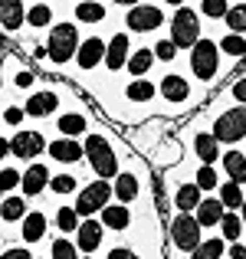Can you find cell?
<instances>
[{
    "mask_svg": "<svg viewBox=\"0 0 246 259\" xmlns=\"http://www.w3.org/2000/svg\"><path fill=\"white\" fill-rule=\"evenodd\" d=\"M164 4H171V7H181V4H184V0H164Z\"/></svg>",
    "mask_w": 246,
    "mask_h": 259,
    "instance_id": "52",
    "label": "cell"
},
{
    "mask_svg": "<svg viewBox=\"0 0 246 259\" xmlns=\"http://www.w3.org/2000/svg\"><path fill=\"white\" fill-rule=\"evenodd\" d=\"M125 26L135 33H154L158 26H164V10L151 4H135V7H128Z\"/></svg>",
    "mask_w": 246,
    "mask_h": 259,
    "instance_id": "8",
    "label": "cell"
},
{
    "mask_svg": "<svg viewBox=\"0 0 246 259\" xmlns=\"http://www.w3.org/2000/svg\"><path fill=\"white\" fill-rule=\"evenodd\" d=\"M223 23L230 26V33H236V36H243L246 33V4H236L227 10V17H223Z\"/></svg>",
    "mask_w": 246,
    "mask_h": 259,
    "instance_id": "34",
    "label": "cell"
},
{
    "mask_svg": "<svg viewBox=\"0 0 246 259\" xmlns=\"http://www.w3.org/2000/svg\"><path fill=\"white\" fill-rule=\"evenodd\" d=\"M76 20L79 23H102L105 20V7L99 0H82V4H76Z\"/></svg>",
    "mask_w": 246,
    "mask_h": 259,
    "instance_id": "32",
    "label": "cell"
},
{
    "mask_svg": "<svg viewBox=\"0 0 246 259\" xmlns=\"http://www.w3.org/2000/svg\"><path fill=\"white\" fill-rule=\"evenodd\" d=\"M223 213H227V210H223V203L217 200V197H203L194 210V220L200 223V230H203V227H217Z\"/></svg>",
    "mask_w": 246,
    "mask_h": 259,
    "instance_id": "18",
    "label": "cell"
},
{
    "mask_svg": "<svg viewBox=\"0 0 246 259\" xmlns=\"http://www.w3.org/2000/svg\"><path fill=\"white\" fill-rule=\"evenodd\" d=\"M46 151H50V158L59 161V164H76V161H82V145H79L76 138L46 141Z\"/></svg>",
    "mask_w": 246,
    "mask_h": 259,
    "instance_id": "16",
    "label": "cell"
},
{
    "mask_svg": "<svg viewBox=\"0 0 246 259\" xmlns=\"http://www.w3.org/2000/svg\"><path fill=\"white\" fill-rule=\"evenodd\" d=\"M210 135H214L220 145H236V141H243L246 138V105H233L223 115H217Z\"/></svg>",
    "mask_w": 246,
    "mask_h": 259,
    "instance_id": "5",
    "label": "cell"
},
{
    "mask_svg": "<svg viewBox=\"0 0 246 259\" xmlns=\"http://www.w3.org/2000/svg\"><path fill=\"white\" fill-rule=\"evenodd\" d=\"M203 240V230L200 223L194 220V213H177L174 220H171V243H174L177 253H194L197 246H200Z\"/></svg>",
    "mask_w": 246,
    "mask_h": 259,
    "instance_id": "6",
    "label": "cell"
},
{
    "mask_svg": "<svg viewBox=\"0 0 246 259\" xmlns=\"http://www.w3.org/2000/svg\"><path fill=\"white\" fill-rule=\"evenodd\" d=\"M23 217H26V203H23V197L7 194L4 200H0V220H4V223H20Z\"/></svg>",
    "mask_w": 246,
    "mask_h": 259,
    "instance_id": "26",
    "label": "cell"
},
{
    "mask_svg": "<svg viewBox=\"0 0 246 259\" xmlns=\"http://www.w3.org/2000/svg\"><path fill=\"white\" fill-rule=\"evenodd\" d=\"M194 184H197L200 190H214V187H220V174L214 171V164H203L200 171L194 174Z\"/></svg>",
    "mask_w": 246,
    "mask_h": 259,
    "instance_id": "37",
    "label": "cell"
},
{
    "mask_svg": "<svg viewBox=\"0 0 246 259\" xmlns=\"http://www.w3.org/2000/svg\"><path fill=\"white\" fill-rule=\"evenodd\" d=\"M17 187H20V171L17 167H4L0 171V194H10Z\"/></svg>",
    "mask_w": 246,
    "mask_h": 259,
    "instance_id": "42",
    "label": "cell"
},
{
    "mask_svg": "<svg viewBox=\"0 0 246 259\" xmlns=\"http://www.w3.org/2000/svg\"><path fill=\"white\" fill-rule=\"evenodd\" d=\"M220 161H223V171H227L230 181L246 184V154L243 151H227V154H220Z\"/></svg>",
    "mask_w": 246,
    "mask_h": 259,
    "instance_id": "24",
    "label": "cell"
},
{
    "mask_svg": "<svg viewBox=\"0 0 246 259\" xmlns=\"http://www.w3.org/2000/svg\"><path fill=\"white\" fill-rule=\"evenodd\" d=\"M26 20V10H23V0H0V26L4 30H20Z\"/></svg>",
    "mask_w": 246,
    "mask_h": 259,
    "instance_id": "19",
    "label": "cell"
},
{
    "mask_svg": "<svg viewBox=\"0 0 246 259\" xmlns=\"http://www.w3.org/2000/svg\"><path fill=\"white\" fill-rule=\"evenodd\" d=\"M43 151H46V138L39 132H17L10 138V154L20 158V161H26V164H33Z\"/></svg>",
    "mask_w": 246,
    "mask_h": 259,
    "instance_id": "9",
    "label": "cell"
},
{
    "mask_svg": "<svg viewBox=\"0 0 246 259\" xmlns=\"http://www.w3.org/2000/svg\"><path fill=\"white\" fill-rule=\"evenodd\" d=\"M154 92H158V89L148 82V79H132V82L125 85L128 102H135V105H148V102L154 99Z\"/></svg>",
    "mask_w": 246,
    "mask_h": 259,
    "instance_id": "28",
    "label": "cell"
},
{
    "mask_svg": "<svg viewBox=\"0 0 246 259\" xmlns=\"http://www.w3.org/2000/svg\"><path fill=\"white\" fill-rule=\"evenodd\" d=\"M36 4H43V0H36Z\"/></svg>",
    "mask_w": 246,
    "mask_h": 259,
    "instance_id": "53",
    "label": "cell"
},
{
    "mask_svg": "<svg viewBox=\"0 0 246 259\" xmlns=\"http://www.w3.org/2000/svg\"><path fill=\"white\" fill-rule=\"evenodd\" d=\"M56 108H59V95L53 92V89H43V92H33L30 99H26L23 112L30 115V118H46V115H53Z\"/></svg>",
    "mask_w": 246,
    "mask_h": 259,
    "instance_id": "15",
    "label": "cell"
},
{
    "mask_svg": "<svg viewBox=\"0 0 246 259\" xmlns=\"http://www.w3.org/2000/svg\"><path fill=\"white\" fill-rule=\"evenodd\" d=\"M105 259H141V256L135 253V249H128V246H112Z\"/></svg>",
    "mask_w": 246,
    "mask_h": 259,
    "instance_id": "44",
    "label": "cell"
},
{
    "mask_svg": "<svg viewBox=\"0 0 246 259\" xmlns=\"http://www.w3.org/2000/svg\"><path fill=\"white\" fill-rule=\"evenodd\" d=\"M125 66H128V72H132V79H145L148 69L154 66V50H145V46H141V50H135L132 56H128Z\"/></svg>",
    "mask_w": 246,
    "mask_h": 259,
    "instance_id": "25",
    "label": "cell"
},
{
    "mask_svg": "<svg viewBox=\"0 0 246 259\" xmlns=\"http://www.w3.org/2000/svg\"><path fill=\"white\" fill-rule=\"evenodd\" d=\"M194 154L203 161V164H214V161H220V141H217L210 132H197L194 135Z\"/></svg>",
    "mask_w": 246,
    "mask_h": 259,
    "instance_id": "20",
    "label": "cell"
},
{
    "mask_svg": "<svg viewBox=\"0 0 246 259\" xmlns=\"http://www.w3.org/2000/svg\"><path fill=\"white\" fill-rule=\"evenodd\" d=\"M99 223H102L105 230L121 233V230L132 227V210H128L125 203H105V207L99 210Z\"/></svg>",
    "mask_w": 246,
    "mask_h": 259,
    "instance_id": "14",
    "label": "cell"
},
{
    "mask_svg": "<svg viewBox=\"0 0 246 259\" xmlns=\"http://www.w3.org/2000/svg\"><path fill=\"white\" fill-rule=\"evenodd\" d=\"M102 59H105V39L89 36V39H82V43H79V50H76V63H79V69H82V72L95 69Z\"/></svg>",
    "mask_w": 246,
    "mask_h": 259,
    "instance_id": "13",
    "label": "cell"
},
{
    "mask_svg": "<svg viewBox=\"0 0 246 259\" xmlns=\"http://www.w3.org/2000/svg\"><path fill=\"white\" fill-rule=\"evenodd\" d=\"M76 177L72 174H56V177H50V190L53 194H72V190H76Z\"/></svg>",
    "mask_w": 246,
    "mask_h": 259,
    "instance_id": "39",
    "label": "cell"
},
{
    "mask_svg": "<svg viewBox=\"0 0 246 259\" xmlns=\"http://www.w3.org/2000/svg\"><path fill=\"white\" fill-rule=\"evenodd\" d=\"M128 56H132V43H128V33H115L112 39L105 43V69L108 72H118V69H125V63H128Z\"/></svg>",
    "mask_w": 246,
    "mask_h": 259,
    "instance_id": "10",
    "label": "cell"
},
{
    "mask_svg": "<svg viewBox=\"0 0 246 259\" xmlns=\"http://www.w3.org/2000/svg\"><path fill=\"white\" fill-rule=\"evenodd\" d=\"M227 253V243L220 236H210V240H200V246L190 253V259H223Z\"/></svg>",
    "mask_w": 246,
    "mask_h": 259,
    "instance_id": "31",
    "label": "cell"
},
{
    "mask_svg": "<svg viewBox=\"0 0 246 259\" xmlns=\"http://www.w3.org/2000/svg\"><path fill=\"white\" fill-rule=\"evenodd\" d=\"M56 128H59V135L63 138H79L82 132H86V115H79V112H66V115H59V121H56Z\"/></svg>",
    "mask_w": 246,
    "mask_h": 259,
    "instance_id": "27",
    "label": "cell"
},
{
    "mask_svg": "<svg viewBox=\"0 0 246 259\" xmlns=\"http://www.w3.org/2000/svg\"><path fill=\"white\" fill-rule=\"evenodd\" d=\"M217 200L223 203V210H240L243 207V184H233V181H227V184H220V197Z\"/></svg>",
    "mask_w": 246,
    "mask_h": 259,
    "instance_id": "30",
    "label": "cell"
},
{
    "mask_svg": "<svg viewBox=\"0 0 246 259\" xmlns=\"http://www.w3.org/2000/svg\"><path fill=\"white\" fill-rule=\"evenodd\" d=\"M56 230L59 233H76L79 230V213L72 207H59L56 210Z\"/></svg>",
    "mask_w": 246,
    "mask_h": 259,
    "instance_id": "36",
    "label": "cell"
},
{
    "mask_svg": "<svg viewBox=\"0 0 246 259\" xmlns=\"http://www.w3.org/2000/svg\"><path fill=\"white\" fill-rule=\"evenodd\" d=\"M112 194L118 197V203H132L135 197L141 194V187H138V177L135 174H115V184H112Z\"/></svg>",
    "mask_w": 246,
    "mask_h": 259,
    "instance_id": "23",
    "label": "cell"
},
{
    "mask_svg": "<svg viewBox=\"0 0 246 259\" xmlns=\"http://www.w3.org/2000/svg\"><path fill=\"white\" fill-rule=\"evenodd\" d=\"M105 203H112V184L95 177L92 184H86V187L79 190L76 207H72V210H76L79 217H95L102 207H105Z\"/></svg>",
    "mask_w": 246,
    "mask_h": 259,
    "instance_id": "7",
    "label": "cell"
},
{
    "mask_svg": "<svg viewBox=\"0 0 246 259\" xmlns=\"http://www.w3.org/2000/svg\"><path fill=\"white\" fill-rule=\"evenodd\" d=\"M240 220H243V227H246V200H243V207H240Z\"/></svg>",
    "mask_w": 246,
    "mask_h": 259,
    "instance_id": "51",
    "label": "cell"
},
{
    "mask_svg": "<svg viewBox=\"0 0 246 259\" xmlns=\"http://www.w3.org/2000/svg\"><path fill=\"white\" fill-rule=\"evenodd\" d=\"M200 17H197L190 7H177L174 20H171V43L177 50H190V46L200 39Z\"/></svg>",
    "mask_w": 246,
    "mask_h": 259,
    "instance_id": "4",
    "label": "cell"
},
{
    "mask_svg": "<svg viewBox=\"0 0 246 259\" xmlns=\"http://www.w3.org/2000/svg\"><path fill=\"white\" fill-rule=\"evenodd\" d=\"M82 158L92 164V171H95L99 181H108V177L118 174V158H115L108 138H102V135H89V138L82 141Z\"/></svg>",
    "mask_w": 246,
    "mask_h": 259,
    "instance_id": "1",
    "label": "cell"
},
{
    "mask_svg": "<svg viewBox=\"0 0 246 259\" xmlns=\"http://www.w3.org/2000/svg\"><path fill=\"white\" fill-rule=\"evenodd\" d=\"M227 10H230L227 0H200V13H203V17L220 20V17H227Z\"/></svg>",
    "mask_w": 246,
    "mask_h": 259,
    "instance_id": "40",
    "label": "cell"
},
{
    "mask_svg": "<svg viewBox=\"0 0 246 259\" xmlns=\"http://www.w3.org/2000/svg\"><path fill=\"white\" fill-rule=\"evenodd\" d=\"M79 26L76 23H56L50 26V43H46V53L56 66H66L69 59H76V50H79Z\"/></svg>",
    "mask_w": 246,
    "mask_h": 259,
    "instance_id": "2",
    "label": "cell"
},
{
    "mask_svg": "<svg viewBox=\"0 0 246 259\" xmlns=\"http://www.w3.org/2000/svg\"><path fill=\"white\" fill-rule=\"evenodd\" d=\"M10 158V138H0V161Z\"/></svg>",
    "mask_w": 246,
    "mask_h": 259,
    "instance_id": "49",
    "label": "cell"
},
{
    "mask_svg": "<svg viewBox=\"0 0 246 259\" xmlns=\"http://www.w3.org/2000/svg\"><path fill=\"white\" fill-rule=\"evenodd\" d=\"M220 53H227V56H233V59H243L246 56V36L227 33V36L220 39Z\"/></svg>",
    "mask_w": 246,
    "mask_h": 259,
    "instance_id": "35",
    "label": "cell"
},
{
    "mask_svg": "<svg viewBox=\"0 0 246 259\" xmlns=\"http://www.w3.org/2000/svg\"><path fill=\"white\" fill-rule=\"evenodd\" d=\"M158 92L164 95V102H171V105H181V102L190 99V82L184 76H177V72H171V76L161 79Z\"/></svg>",
    "mask_w": 246,
    "mask_h": 259,
    "instance_id": "17",
    "label": "cell"
},
{
    "mask_svg": "<svg viewBox=\"0 0 246 259\" xmlns=\"http://www.w3.org/2000/svg\"><path fill=\"white\" fill-rule=\"evenodd\" d=\"M190 69L200 82H214L220 72V46L214 39H197L190 46Z\"/></svg>",
    "mask_w": 246,
    "mask_h": 259,
    "instance_id": "3",
    "label": "cell"
},
{
    "mask_svg": "<svg viewBox=\"0 0 246 259\" xmlns=\"http://www.w3.org/2000/svg\"><path fill=\"white\" fill-rule=\"evenodd\" d=\"M0 259H33V253L26 246H10V249H4V253H0Z\"/></svg>",
    "mask_w": 246,
    "mask_h": 259,
    "instance_id": "45",
    "label": "cell"
},
{
    "mask_svg": "<svg viewBox=\"0 0 246 259\" xmlns=\"http://www.w3.org/2000/svg\"><path fill=\"white\" fill-rule=\"evenodd\" d=\"M102 233H105V227H102L99 220H92V217H86L76 230V249H82L86 256H92L95 249L102 246Z\"/></svg>",
    "mask_w": 246,
    "mask_h": 259,
    "instance_id": "12",
    "label": "cell"
},
{
    "mask_svg": "<svg viewBox=\"0 0 246 259\" xmlns=\"http://www.w3.org/2000/svg\"><path fill=\"white\" fill-rule=\"evenodd\" d=\"M46 217L39 213V210H30V213L23 217V230H20V236H23V243H39L46 236Z\"/></svg>",
    "mask_w": 246,
    "mask_h": 259,
    "instance_id": "22",
    "label": "cell"
},
{
    "mask_svg": "<svg viewBox=\"0 0 246 259\" xmlns=\"http://www.w3.org/2000/svg\"><path fill=\"white\" fill-rule=\"evenodd\" d=\"M200 194H203V190L197 187L194 181H190V184H181V187L174 190V207L181 210V213H194V210H197V203L203 200Z\"/></svg>",
    "mask_w": 246,
    "mask_h": 259,
    "instance_id": "21",
    "label": "cell"
},
{
    "mask_svg": "<svg viewBox=\"0 0 246 259\" xmlns=\"http://www.w3.org/2000/svg\"><path fill=\"white\" fill-rule=\"evenodd\" d=\"M26 23H30L33 30H43V26L53 23V10L46 4H33L30 10H26Z\"/></svg>",
    "mask_w": 246,
    "mask_h": 259,
    "instance_id": "33",
    "label": "cell"
},
{
    "mask_svg": "<svg viewBox=\"0 0 246 259\" xmlns=\"http://www.w3.org/2000/svg\"><path fill=\"white\" fill-rule=\"evenodd\" d=\"M112 4H118V7H135L138 0H112Z\"/></svg>",
    "mask_w": 246,
    "mask_h": 259,
    "instance_id": "50",
    "label": "cell"
},
{
    "mask_svg": "<svg viewBox=\"0 0 246 259\" xmlns=\"http://www.w3.org/2000/svg\"><path fill=\"white\" fill-rule=\"evenodd\" d=\"M46 187H50V167L39 164V161L26 164V171L20 174V190H23L26 197H36V194H43Z\"/></svg>",
    "mask_w": 246,
    "mask_h": 259,
    "instance_id": "11",
    "label": "cell"
},
{
    "mask_svg": "<svg viewBox=\"0 0 246 259\" xmlns=\"http://www.w3.org/2000/svg\"><path fill=\"white\" fill-rule=\"evenodd\" d=\"M154 59H164V63H174V59H177V46L171 43V39H161V43L154 46Z\"/></svg>",
    "mask_w": 246,
    "mask_h": 259,
    "instance_id": "43",
    "label": "cell"
},
{
    "mask_svg": "<svg viewBox=\"0 0 246 259\" xmlns=\"http://www.w3.org/2000/svg\"><path fill=\"white\" fill-rule=\"evenodd\" d=\"M50 259H79V249H76V243H69V240H53V246H50Z\"/></svg>",
    "mask_w": 246,
    "mask_h": 259,
    "instance_id": "38",
    "label": "cell"
},
{
    "mask_svg": "<svg viewBox=\"0 0 246 259\" xmlns=\"http://www.w3.org/2000/svg\"><path fill=\"white\" fill-rule=\"evenodd\" d=\"M7 66L13 69V82H17L20 89H30V85H33V79H36V76H33L30 69H23V66H20L17 59H7Z\"/></svg>",
    "mask_w": 246,
    "mask_h": 259,
    "instance_id": "41",
    "label": "cell"
},
{
    "mask_svg": "<svg viewBox=\"0 0 246 259\" xmlns=\"http://www.w3.org/2000/svg\"><path fill=\"white\" fill-rule=\"evenodd\" d=\"M230 95H233L236 102H240V105H246V76H240L233 82V89H230Z\"/></svg>",
    "mask_w": 246,
    "mask_h": 259,
    "instance_id": "46",
    "label": "cell"
},
{
    "mask_svg": "<svg viewBox=\"0 0 246 259\" xmlns=\"http://www.w3.org/2000/svg\"><path fill=\"white\" fill-rule=\"evenodd\" d=\"M23 108H17V105H10V108H7V112H4V121H7V125H20V121H23Z\"/></svg>",
    "mask_w": 246,
    "mask_h": 259,
    "instance_id": "47",
    "label": "cell"
},
{
    "mask_svg": "<svg viewBox=\"0 0 246 259\" xmlns=\"http://www.w3.org/2000/svg\"><path fill=\"white\" fill-rule=\"evenodd\" d=\"M230 259H246V246H243V243H233V246H230Z\"/></svg>",
    "mask_w": 246,
    "mask_h": 259,
    "instance_id": "48",
    "label": "cell"
},
{
    "mask_svg": "<svg viewBox=\"0 0 246 259\" xmlns=\"http://www.w3.org/2000/svg\"><path fill=\"white\" fill-rule=\"evenodd\" d=\"M220 240L223 243H236L240 240V233H243V220H240V213H233V210H227V213L220 217Z\"/></svg>",
    "mask_w": 246,
    "mask_h": 259,
    "instance_id": "29",
    "label": "cell"
}]
</instances>
